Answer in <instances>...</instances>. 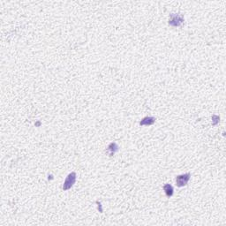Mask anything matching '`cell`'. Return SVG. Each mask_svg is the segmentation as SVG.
<instances>
[{
  "instance_id": "6da1fadb",
  "label": "cell",
  "mask_w": 226,
  "mask_h": 226,
  "mask_svg": "<svg viewBox=\"0 0 226 226\" xmlns=\"http://www.w3.org/2000/svg\"><path fill=\"white\" fill-rule=\"evenodd\" d=\"M185 18L180 13H171L169 19V25L172 27H180L184 24Z\"/></svg>"
},
{
  "instance_id": "7a4b0ae2",
  "label": "cell",
  "mask_w": 226,
  "mask_h": 226,
  "mask_svg": "<svg viewBox=\"0 0 226 226\" xmlns=\"http://www.w3.org/2000/svg\"><path fill=\"white\" fill-rule=\"evenodd\" d=\"M76 181V173L75 172H71L67 178L66 179L64 185H63V190L64 191H67L71 187H73V186L75 184Z\"/></svg>"
},
{
  "instance_id": "3957f363",
  "label": "cell",
  "mask_w": 226,
  "mask_h": 226,
  "mask_svg": "<svg viewBox=\"0 0 226 226\" xmlns=\"http://www.w3.org/2000/svg\"><path fill=\"white\" fill-rule=\"evenodd\" d=\"M190 173H186V174H183V175H179L176 178V183H177V186L179 187H185L187 185L188 183L189 179H190Z\"/></svg>"
},
{
  "instance_id": "277c9868",
  "label": "cell",
  "mask_w": 226,
  "mask_h": 226,
  "mask_svg": "<svg viewBox=\"0 0 226 226\" xmlns=\"http://www.w3.org/2000/svg\"><path fill=\"white\" fill-rule=\"evenodd\" d=\"M155 118L154 117H146L140 122V125H151L155 123Z\"/></svg>"
},
{
  "instance_id": "5b68a950",
  "label": "cell",
  "mask_w": 226,
  "mask_h": 226,
  "mask_svg": "<svg viewBox=\"0 0 226 226\" xmlns=\"http://www.w3.org/2000/svg\"><path fill=\"white\" fill-rule=\"evenodd\" d=\"M163 190L165 192V194L167 197H171L173 195V187L170 185V184H166L164 187H163Z\"/></svg>"
},
{
  "instance_id": "8992f818",
  "label": "cell",
  "mask_w": 226,
  "mask_h": 226,
  "mask_svg": "<svg viewBox=\"0 0 226 226\" xmlns=\"http://www.w3.org/2000/svg\"><path fill=\"white\" fill-rule=\"evenodd\" d=\"M108 150L110 152V155H113L115 154V152L118 150V146L115 142H112L108 146Z\"/></svg>"
},
{
  "instance_id": "52a82bcc",
  "label": "cell",
  "mask_w": 226,
  "mask_h": 226,
  "mask_svg": "<svg viewBox=\"0 0 226 226\" xmlns=\"http://www.w3.org/2000/svg\"><path fill=\"white\" fill-rule=\"evenodd\" d=\"M212 119L214 120V122H213V125H217V124L218 123V121H219V117H218V116H216V115H214V116L212 117Z\"/></svg>"
}]
</instances>
